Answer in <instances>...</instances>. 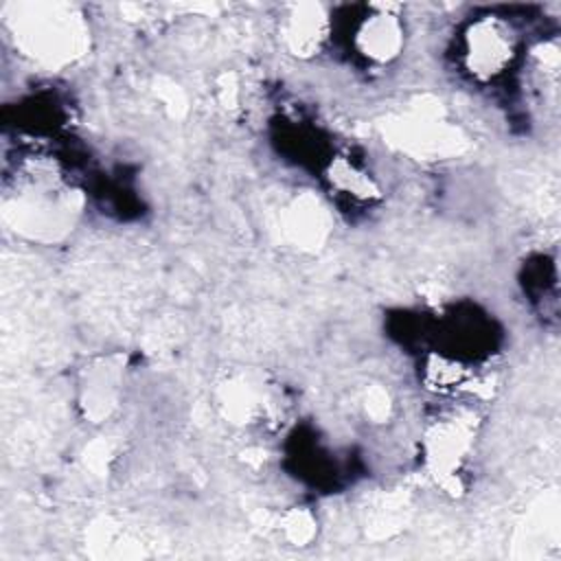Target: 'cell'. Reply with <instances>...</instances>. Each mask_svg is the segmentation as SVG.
<instances>
[{"label": "cell", "mask_w": 561, "mask_h": 561, "mask_svg": "<svg viewBox=\"0 0 561 561\" xmlns=\"http://www.w3.org/2000/svg\"><path fill=\"white\" fill-rule=\"evenodd\" d=\"M473 419L469 414H445L436 419L423 438L425 460L430 471L443 480L458 476L462 460L473 445Z\"/></svg>", "instance_id": "3"}, {"label": "cell", "mask_w": 561, "mask_h": 561, "mask_svg": "<svg viewBox=\"0 0 561 561\" xmlns=\"http://www.w3.org/2000/svg\"><path fill=\"white\" fill-rule=\"evenodd\" d=\"M405 44L403 18L394 7H368L351 22V48L373 66H386L399 57Z\"/></svg>", "instance_id": "2"}, {"label": "cell", "mask_w": 561, "mask_h": 561, "mask_svg": "<svg viewBox=\"0 0 561 561\" xmlns=\"http://www.w3.org/2000/svg\"><path fill=\"white\" fill-rule=\"evenodd\" d=\"M517 46L513 31L497 18H480L465 37V66L478 81L502 77L515 61Z\"/></svg>", "instance_id": "1"}, {"label": "cell", "mask_w": 561, "mask_h": 561, "mask_svg": "<svg viewBox=\"0 0 561 561\" xmlns=\"http://www.w3.org/2000/svg\"><path fill=\"white\" fill-rule=\"evenodd\" d=\"M331 31L329 18L318 7H296L283 22V37L291 53L313 55L322 48Z\"/></svg>", "instance_id": "4"}]
</instances>
